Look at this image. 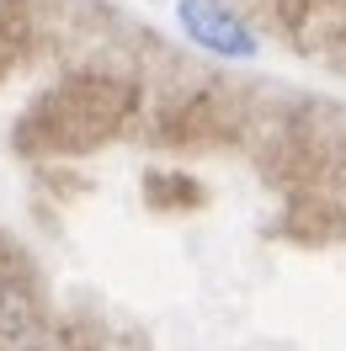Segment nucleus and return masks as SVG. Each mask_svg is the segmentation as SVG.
<instances>
[{
	"mask_svg": "<svg viewBox=\"0 0 346 351\" xmlns=\"http://www.w3.org/2000/svg\"><path fill=\"white\" fill-rule=\"evenodd\" d=\"M181 27L192 32L203 48H214V53H251V32L224 11V5H214V0H181Z\"/></svg>",
	"mask_w": 346,
	"mask_h": 351,
	"instance_id": "nucleus-1",
	"label": "nucleus"
}]
</instances>
